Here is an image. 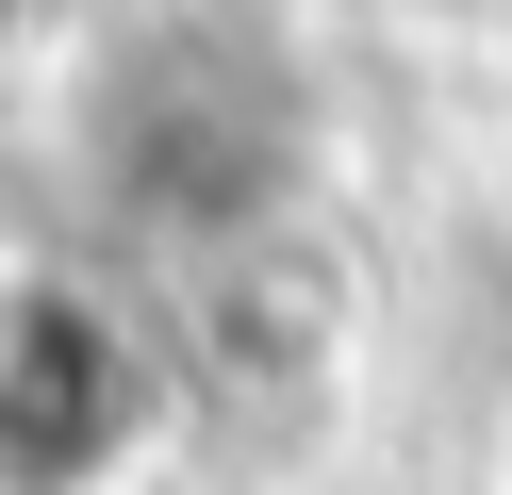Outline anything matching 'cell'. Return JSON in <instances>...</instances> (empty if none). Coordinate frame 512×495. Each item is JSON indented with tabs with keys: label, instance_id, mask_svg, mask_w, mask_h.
I'll list each match as a JSON object with an SVG mask.
<instances>
[{
	"label": "cell",
	"instance_id": "cell-1",
	"mask_svg": "<svg viewBox=\"0 0 512 495\" xmlns=\"http://www.w3.org/2000/svg\"><path fill=\"white\" fill-rule=\"evenodd\" d=\"M83 182L116 198V231L166 264H215L248 231L314 215V99L215 0H133L83 33Z\"/></svg>",
	"mask_w": 512,
	"mask_h": 495
},
{
	"label": "cell",
	"instance_id": "cell-2",
	"mask_svg": "<svg viewBox=\"0 0 512 495\" xmlns=\"http://www.w3.org/2000/svg\"><path fill=\"white\" fill-rule=\"evenodd\" d=\"M166 429H182V363L133 297L67 281V264H0V495L149 479Z\"/></svg>",
	"mask_w": 512,
	"mask_h": 495
},
{
	"label": "cell",
	"instance_id": "cell-3",
	"mask_svg": "<svg viewBox=\"0 0 512 495\" xmlns=\"http://www.w3.org/2000/svg\"><path fill=\"white\" fill-rule=\"evenodd\" d=\"M100 17H133V0H0V66H34V50H83Z\"/></svg>",
	"mask_w": 512,
	"mask_h": 495
},
{
	"label": "cell",
	"instance_id": "cell-4",
	"mask_svg": "<svg viewBox=\"0 0 512 495\" xmlns=\"http://www.w3.org/2000/svg\"><path fill=\"white\" fill-rule=\"evenodd\" d=\"M100 495H166V479H100Z\"/></svg>",
	"mask_w": 512,
	"mask_h": 495
}]
</instances>
